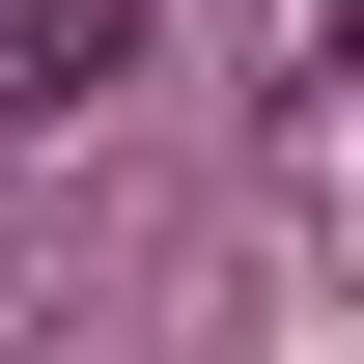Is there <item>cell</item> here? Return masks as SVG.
Returning <instances> with one entry per match:
<instances>
[{
  "label": "cell",
  "mask_w": 364,
  "mask_h": 364,
  "mask_svg": "<svg viewBox=\"0 0 364 364\" xmlns=\"http://www.w3.org/2000/svg\"><path fill=\"white\" fill-rule=\"evenodd\" d=\"M140 85V0H28V28H0V112H28V140H85Z\"/></svg>",
  "instance_id": "1"
}]
</instances>
